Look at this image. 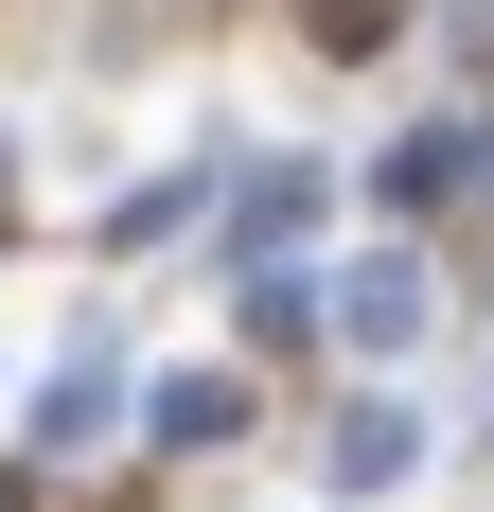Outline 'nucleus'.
Listing matches in <instances>:
<instances>
[{
    "instance_id": "obj_1",
    "label": "nucleus",
    "mask_w": 494,
    "mask_h": 512,
    "mask_svg": "<svg viewBox=\"0 0 494 512\" xmlns=\"http://www.w3.org/2000/svg\"><path fill=\"white\" fill-rule=\"evenodd\" d=\"M159 424H177V442H230L247 389H230V371H177V389H159Z\"/></svg>"
},
{
    "instance_id": "obj_2",
    "label": "nucleus",
    "mask_w": 494,
    "mask_h": 512,
    "mask_svg": "<svg viewBox=\"0 0 494 512\" xmlns=\"http://www.w3.org/2000/svg\"><path fill=\"white\" fill-rule=\"evenodd\" d=\"M336 477H353V495H371V477H406V407H353V424H336Z\"/></svg>"
},
{
    "instance_id": "obj_3",
    "label": "nucleus",
    "mask_w": 494,
    "mask_h": 512,
    "mask_svg": "<svg viewBox=\"0 0 494 512\" xmlns=\"http://www.w3.org/2000/svg\"><path fill=\"white\" fill-rule=\"evenodd\" d=\"M424 318V265H353V336H406Z\"/></svg>"
}]
</instances>
